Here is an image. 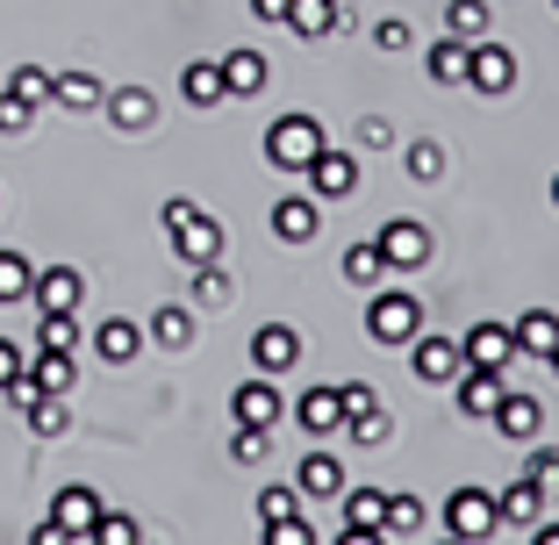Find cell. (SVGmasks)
I'll return each instance as SVG.
<instances>
[{"label": "cell", "mask_w": 559, "mask_h": 545, "mask_svg": "<svg viewBox=\"0 0 559 545\" xmlns=\"http://www.w3.org/2000/svg\"><path fill=\"white\" fill-rule=\"evenodd\" d=\"M165 237H173L180 265H209V259H223V223H215L201 201H187V194L165 201Z\"/></svg>", "instance_id": "cell-1"}, {"label": "cell", "mask_w": 559, "mask_h": 545, "mask_svg": "<svg viewBox=\"0 0 559 545\" xmlns=\"http://www.w3.org/2000/svg\"><path fill=\"white\" fill-rule=\"evenodd\" d=\"M323 144H330V137H323L316 116H280L273 130H265V166H273V173H309V158Z\"/></svg>", "instance_id": "cell-2"}, {"label": "cell", "mask_w": 559, "mask_h": 545, "mask_svg": "<svg viewBox=\"0 0 559 545\" xmlns=\"http://www.w3.org/2000/svg\"><path fill=\"white\" fill-rule=\"evenodd\" d=\"M424 331V301L402 295V287H373V309H366V337L373 345H409Z\"/></svg>", "instance_id": "cell-3"}, {"label": "cell", "mask_w": 559, "mask_h": 545, "mask_svg": "<svg viewBox=\"0 0 559 545\" xmlns=\"http://www.w3.org/2000/svg\"><path fill=\"white\" fill-rule=\"evenodd\" d=\"M495 524H502V502H495L488 488H452V502H444V531H452L460 545H480Z\"/></svg>", "instance_id": "cell-4"}, {"label": "cell", "mask_w": 559, "mask_h": 545, "mask_svg": "<svg viewBox=\"0 0 559 545\" xmlns=\"http://www.w3.org/2000/svg\"><path fill=\"white\" fill-rule=\"evenodd\" d=\"M380 259H388V273H424L430 265V230L416 223V215H395V223H380Z\"/></svg>", "instance_id": "cell-5"}, {"label": "cell", "mask_w": 559, "mask_h": 545, "mask_svg": "<svg viewBox=\"0 0 559 545\" xmlns=\"http://www.w3.org/2000/svg\"><path fill=\"white\" fill-rule=\"evenodd\" d=\"M466 86H474V94H510L516 86V50H502L495 36H474V50H466Z\"/></svg>", "instance_id": "cell-6"}, {"label": "cell", "mask_w": 559, "mask_h": 545, "mask_svg": "<svg viewBox=\"0 0 559 545\" xmlns=\"http://www.w3.org/2000/svg\"><path fill=\"white\" fill-rule=\"evenodd\" d=\"M301 180H309L316 201H345L352 187H359V158H352L345 144H323V151L309 158V173H301Z\"/></svg>", "instance_id": "cell-7"}, {"label": "cell", "mask_w": 559, "mask_h": 545, "mask_svg": "<svg viewBox=\"0 0 559 545\" xmlns=\"http://www.w3.org/2000/svg\"><path fill=\"white\" fill-rule=\"evenodd\" d=\"M230 416H237V424H259V430H273L280 416H287V402H280V388H273V374H251V380H237Z\"/></svg>", "instance_id": "cell-8"}, {"label": "cell", "mask_w": 559, "mask_h": 545, "mask_svg": "<svg viewBox=\"0 0 559 545\" xmlns=\"http://www.w3.org/2000/svg\"><path fill=\"white\" fill-rule=\"evenodd\" d=\"M345 538L352 545H373V538H388V496L380 488H345Z\"/></svg>", "instance_id": "cell-9"}, {"label": "cell", "mask_w": 559, "mask_h": 545, "mask_svg": "<svg viewBox=\"0 0 559 545\" xmlns=\"http://www.w3.org/2000/svg\"><path fill=\"white\" fill-rule=\"evenodd\" d=\"M502 388H510V380L495 374V366H460V380H452V402H460V416L474 424V416H495Z\"/></svg>", "instance_id": "cell-10"}, {"label": "cell", "mask_w": 559, "mask_h": 545, "mask_svg": "<svg viewBox=\"0 0 559 545\" xmlns=\"http://www.w3.org/2000/svg\"><path fill=\"white\" fill-rule=\"evenodd\" d=\"M460 359H466V366H495V374H510V366H516L510 323H474V331L460 337Z\"/></svg>", "instance_id": "cell-11"}, {"label": "cell", "mask_w": 559, "mask_h": 545, "mask_svg": "<svg viewBox=\"0 0 559 545\" xmlns=\"http://www.w3.org/2000/svg\"><path fill=\"white\" fill-rule=\"evenodd\" d=\"M409 359H416V380H430V388H452V380H460V366H466L452 337H430V331L409 337Z\"/></svg>", "instance_id": "cell-12"}, {"label": "cell", "mask_w": 559, "mask_h": 545, "mask_svg": "<svg viewBox=\"0 0 559 545\" xmlns=\"http://www.w3.org/2000/svg\"><path fill=\"white\" fill-rule=\"evenodd\" d=\"M50 524L66 531L72 545H86L94 524H100V496H94V488H58V496H50Z\"/></svg>", "instance_id": "cell-13"}, {"label": "cell", "mask_w": 559, "mask_h": 545, "mask_svg": "<svg viewBox=\"0 0 559 545\" xmlns=\"http://www.w3.org/2000/svg\"><path fill=\"white\" fill-rule=\"evenodd\" d=\"M316 230H323V201L316 194H280L273 201V237L280 245H309Z\"/></svg>", "instance_id": "cell-14"}, {"label": "cell", "mask_w": 559, "mask_h": 545, "mask_svg": "<svg viewBox=\"0 0 559 545\" xmlns=\"http://www.w3.org/2000/svg\"><path fill=\"white\" fill-rule=\"evenodd\" d=\"M488 424L502 430L510 446H531V438L545 430V410H538V395H516V388H502V402H495V416H488Z\"/></svg>", "instance_id": "cell-15"}, {"label": "cell", "mask_w": 559, "mask_h": 545, "mask_svg": "<svg viewBox=\"0 0 559 545\" xmlns=\"http://www.w3.org/2000/svg\"><path fill=\"white\" fill-rule=\"evenodd\" d=\"M251 366H259V374H287V366H301V331H295V323H259V337H251Z\"/></svg>", "instance_id": "cell-16"}, {"label": "cell", "mask_w": 559, "mask_h": 545, "mask_svg": "<svg viewBox=\"0 0 559 545\" xmlns=\"http://www.w3.org/2000/svg\"><path fill=\"white\" fill-rule=\"evenodd\" d=\"M100 116L116 122L122 137H136V130H151V122H158V100H151L144 86H108V94H100Z\"/></svg>", "instance_id": "cell-17"}, {"label": "cell", "mask_w": 559, "mask_h": 545, "mask_svg": "<svg viewBox=\"0 0 559 545\" xmlns=\"http://www.w3.org/2000/svg\"><path fill=\"white\" fill-rule=\"evenodd\" d=\"M29 295H36V309H80L86 301V273L80 265H44Z\"/></svg>", "instance_id": "cell-18"}, {"label": "cell", "mask_w": 559, "mask_h": 545, "mask_svg": "<svg viewBox=\"0 0 559 545\" xmlns=\"http://www.w3.org/2000/svg\"><path fill=\"white\" fill-rule=\"evenodd\" d=\"M510 337H516V359H552V345H559V316L552 309H524L510 323Z\"/></svg>", "instance_id": "cell-19"}, {"label": "cell", "mask_w": 559, "mask_h": 545, "mask_svg": "<svg viewBox=\"0 0 559 545\" xmlns=\"http://www.w3.org/2000/svg\"><path fill=\"white\" fill-rule=\"evenodd\" d=\"M295 416H301V430L330 438V430H345V395H337V388H301Z\"/></svg>", "instance_id": "cell-20"}, {"label": "cell", "mask_w": 559, "mask_h": 545, "mask_svg": "<svg viewBox=\"0 0 559 545\" xmlns=\"http://www.w3.org/2000/svg\"><path fill=\"white\" fill-rule=\"evenodd\" d=\"M180 94L187 108H215V100H230V80H223V58H194L180 72Z\"/></svg>", "instance_id": "cell-21"}, {"label": "cell", "mask_w": 559, "mask_h": 545, "mask_svg": "<svg viewBox=\"0 0 559 545\" xmlns=\"http://www.w3.org/2000/svg\"><path fill=\"white\" fill-rule=\"evenodd\" d=\"M495 502H502V524H524V531H531V524L545 517V481H538V474H516Z\"/></svg>", "instance_id": "cell-22"}, {"label": "cell", "mask_w": 559, "mask_h": 545, "mask_svg": "<svg viewBox=\"0 0 559 545\" xmlns=\"http://www.w3.org/2000/svg\"><path fill=\"white\" fill-rule=\"evenodd\" d=\"M295 488H301V502H337L345 496V466L330 460V452H309V460H301V474H295Z\"/></svg>", "instance_id": "cell-23"}, {"label": "cell", "mask_w": 559, "mask_h": 545, "mask_svg": "<svg viewBox=\"0 0 559 545\" xmlns=\"http://www.w3.org/2000/svg\"><path fill=\"white\" fill-rule=\"evenodd\" d=\"M194 331H201L194 301H165V309H151V337H158L165 352H187V345H194Z\"/></svg>", "instance_id": "cell-24"}, {"label": "cell", "mask_w": 559, "mask_h": 545, "mask_svg": "<svg viewBox=\"0 0 559 545\" xmlns=\"http://www.w3.org/2000/svg\"><path fill=\"white\" fill-rule=\"evenodd\" d=\"M36 352H72L80 359V309H36Z\"/></svg>", "instance_id": "cell-25"}, {"label": "cell", "mask_w": 559, "mask_h": 545, "mask_svg": "<svg viewBox=\"0 0 559 545\" xmlns=\"http://www.w3.org/2000/svg\"><path fill=\"white\" fill-rule=\"evenodd\" d=\"M94 352H100V359H108V366H130L136 352H144V331H136L130 316H108V323H100V331H94Z\"/></svg>", "instance_id": "cell-26"}, {"label": "cell", "mask_w": 559, "mask_h": 545, "mask_svg": "<svg viewBox=\"0 0 559 545\" xmlns=\"http://www.w3.org/2000/svg\"><path fill=\"white\" fill-rule=\"evenodd\" d=\"M466 50H474V44H466V36H452V29H444L438 44H430L424 72H430V80H438V86H466Z\"/></svg>", "instance_id": "cell-27"}, {"label": "cell", "mask_w": 559, "mask_h": 545, "mask_svg": "<svg viewBox=\"0 0 559 545\" xmlns=\"http://www.w3.org/2000/svg\"><path fill=\"white\" fill-rule=\"evenodd\" d=\"M100 94H108V86H100L94 72H58V80H50V100H58L66 116H86V108H100Z\"/></svg>", "instance_id": "cell-28"}, {"label": "cell", "mask_w": 559, "mask_h": 545, "mask_svg": "<svg viewBox=\"0 0 559 545\" xmlns=\"http://www.w3.org/2000/svg\"><path fill=\"white\" fill-rule=\"evenodd\" d=\"M223 80H230V94L237 100H251V94H265V50H230V58H223Z\"/></svg>", "instance_id": "cell-29"}, {"label": "cell", "mask_w": 559, "mask_h": 545, "mask_svg": "<svg viewBox=\"0 0 559 545\" xmlns=\"http://www.w3.org/2000/svg\"><path fill=\"white\" fill-rule=\"evenodd\" d=\"M280 22H287L295 36H309V44H316V36L337 29V0H287V15H280Z\"/></svg>", "instance_id": "cell-30"}, {"label": "cell", "mask_w": 559, "mask_h": 545, "mask_svg": "<svg viewBox=\"0 0 559 545\" xmlns=\"http://www.w3.org/2000/svg\"><path fill=\"white\" fill-rule=\"evenodd\" d=\"M337 273H345V287H366V295H373V287L388 281V259H380V245H345V265H337Z\"/></svg>", "instance_id": "cell-31"}, {"label": "cell", "mask_w": 559, "mask_h": 545, "mask_svg": "<svg viewBox=\"0 0 559 545\" xmlns=\"http://www.w3.org/2000/svg\"><path fill=\"white\" fill-rule=\"evenodd\" d=\"M22 424H29L36 438H66V424H72V402H66V395H36L29 410H22Z\"/></svg>", "instance_id": "cell-32"}, {"label": "cell", "mask_w": 559, "mask_h": 545, "mask_svg": "<svg viewBox=\"0 0 559 545\" xmlns=\"http://www.w3.org/2000/svg\"><path fill=\"white\" fill-rule=\"evenodd\" d=\"M36 388H44V395H72V374H80V359H72V352H36Z\"/></svg>", "instance_id": "cell-33"}, {"label": "cell", "mask_w": 559, "mask_h": 545, "mask_svg": "<svg viewBox=\"0 0 559 545\" xmlns=\"http://www.w3.org/2000/svg\"><path fill=\"white\" fill-rule=\"evenodd\" d=\"M444 29L474 44V36H488V29H495V8H488V0H452V8H444Z\"/></svg>", "instance_id": "cell-34"}, {"label": "cell", "mask_w": 559, "mask_h": 545, "mask_svg": "<svg viewBox=\"0 0 559 545\" xmlns=\"http://www.w3.org/2000/svg\"><path fill=\"white\" fill-rule=\"evenodd\" d=\"M29 287H36V265L22 251H0V309L8 301H29Z\"/></svg>", "instance_id": "cell-35"}, {"label": "cell", "mask_w": 559, "mask_h": 545, "mask_svg": "<svg viewBox=\"0 0 559 545\" xmlns=\"http://www.w3.org/2000/svg\"><path fill=\"white\" fill-rule=\"evenodd\" d=\"M424 524H430V510L416 496H388V538H424Z\"/></svg>", "instance_id": "cell-36"}, {"label": "cell", "mask_w": 559, "mask_h": 545, "mask_svg": "<svg viewBox=\"0 0 559 545\" xmlns=\"http://www.w3.org/2000/svg\"><path fill=\"white\" fill-rule=\"evenodd\" d=\"M402 173H409V180H424V187H430V180H444V151L430 144V137H416V144L402 151Z\"/></svg>", "instance_id": "cell-37"}, {"label": "cell", "mask_w": 559, "mask_h": 545, "mask_svg": "<svg viewBox=\"0 0 559 545\" xmlns=\"http://www.w3.org/2000/svg\"><path fill=\"white\" fill-rule=\"evenodd\" d=\"M223 301H230V273H223V265H194V309H223Z\"/></svg>", "instance_id": "cell-38"}, {"label": "cell", "mask_w": 559, "mask_h": 545, "mask_svg": "<svg viewBox=\"0 0 559 545\" xmlns=\"http://www.w3.org/2000/svg\"><path fill=\"white\" fill-rule=\"evenodd\" d=\"M259 517H265V524H287V517H301V488H295V481L265 488V496H259Z\"/></svg>", "instance_id": "cell-39"}, {"label": "cell", "mask_w": 559, "mask_h": 545, "mask_svg": "<svg viewBox=\"0 0 559 545\" xmlns=\"http://www.w3.org/2000/svg\"><path fill=\"white\" fill-rule=\"evenodd\" d=\"M36 108H44V100H29V94H15V86H8V94H0V130L22 137V130L36 122Z\"/></svg>", "instance_id": "cell-40"}, {"label": "cell", "mask_w": 559, "mask_h": 545, "mask_svg": "<svg viewBox=\"0 0 559 545\" xmlns=\"http://www.w3.org/2000/svg\"><path fill=\"white\" fill-rule=\"evenodd\" d=\"M265 446H273V430H259V424H237V438H230V460H237V466H259V460H265Z\"/></svg>", "instance_id": "cell-41"}, {"label": "cell", "mask_w": 559, "mask_h": 545, "mask_svg": "<svg viewBox=\"0 0 559 545\" xmlns=\"http://www.w3.org/2000/svg\"><path fill=\"white\" fill-rule=\"evenodd\" d=\"M144 531H136V517H108L100 510V524H94V545H136Z\"/></svg>", "instance_id": "cell-42"}, {"label": "cell", "mask_w": 559, "mask_h": 545, "mask_svg": "<svg viewBox=\"0 0 559 545\" xmlns=\"http://www.w3.org/2000/svg\"><path fill=\"white\" fill-rule=\"evenodd\" d=\"M373 44H380V50H409V44H416V29H409L402 15H380V22H373Z\"/></svg>", "instance_id": "cell-43"}, {"label": "cell", "mask_w": 559, "mask_h": 545, "mask_svg": "<svg viewBox=\"0 0 559 545\" xmlns=\"http://www.w3.org/2000/svg\"><path fill=\"white\" fill-rule=\"evenodd\" d=\"M8 86H15V94H29V100H50V72L44 66H15V72H8Z\"/></svg>", "instance_id": "cell-44"}, {"label": "cell", "mask_w": 559, "mask_h": 545, "mask_svg": "<svg viewBox=\"0 0 559 545\" xmlns=\"http://www.w3.org/2000/svg\"><path fill=\"white\" fill-rule=\"evenodd\" d=\"M352 438H359V446H388V430H395V424H388V416H380V410H366V416H352Z\"/></svg>", "instance_id": "cell-45"}, {"label": "cell", "mask_w": 559, "mask_h": 545, "mask_svg": "<svg viewBox=\"0 0 559 545\" xmlns=\"http://www.w3.org/2000/svg\"><path fill=\"white\" fill-rule=\"evenodd\" d=\"M337 395H345V424H352V416H366V410H380L373 380H345V388H337Z\"/></svg>", "instance_id": "cell-46"}, {"label": "cell", "mask_w": 559, "mask_h": 545, "mask_svg": "<svg viewBox=\"0 0 559 545\" xmlns=\"http://www.w3.org/2000/svg\"><path fill=\"white\" fill-rule=\"evenodd\" d=\"M265 545H316L309 517H287V524H265Z\"/></svg>", "instance_id": "cell-47"}, {"label": "cell", "mask_w": 559, "mask_h": 545, "mask_svg": "<svg viewBox=\"0 0 559 545\" xmlns=\"http://www.w3.org/2000/svg\"><path fill=\"white\" fill-rule=\"evenodd\" d=\"M388 144H395V122H388V116H366L359 122V151H388Z\"/></svg>", "instance_id": "cell-48"}, {"label": "cell", "mask_w": 559, "mask_h": 545, "mask_svg": "<svg viewBox=\"0 0 559 545\" xmlns=\"http://www.w3.org/2000/svg\"><path fill=\"white\" fill-rule=\"evenodd\" d=\"M524 474H538V481H545V496H552V488H559V452H538V446H531Z\"/></svg>", "instance_id": "cell-49"}, {"label": "cell", "mask_w": 559, "mask_h": 545, "mask_svg": "<svg viewBox=\"0 0 559 545\" xmlns=\"http://www.w3.org/2000/svg\"><path fill=\"white\" fill-rule=\"evenodd\" d=\"M22 374V352H15V337H0V388Z\"/></svg>", "instance_id": "cell-50"}, {"label": "cell", "mask_w": 559, "mask_h": 545, "mask_svg": "<svg viewBox=\"0 0 559 545\" xmlns=\"http://www.w3.org/2000/svg\"><path fill=\"white\" fill-rule=\"evenodd\" d=\"M251 15H259V22H280V15H287V0H251Z\"/></svg>", "instance_id": "cell-51"}, {"label": "cell", "mask_w": 559, "mask_h": 545, "mask_svg": "<svg viewBox=\"0 0 559 545\" xmlns=\"http://www.w3.org/2000/svg\"><path fill=\"white\" fill-rule=\"evenodd\" d=\"M545 366H552V374H559V345H552V359H545Z\"/></svg>", "instance_id": "cell-52"}, {"label": "cell", "mask_w": 559, "mask_h": 545, "mask_svg": "<svg viewBox=\"0 0 559 545\" xmlns=\"http://www.w3.org/2000/svg\"><path fill=\"white\" fill-rule=\"evenodd\" d=\"M552 201H559V173H552Z\"/></svg>", "instance_id": "cell-53"}, {"label": "cell", "mask_w": 559, "mask_h": 545, "mask_svg": "<svg viewBox=\"0 0 559 545\" xmlns=\"http://www.w3.org/2000/svg\"><path fill=\"white\" fill-rule=\"evenodd\" d=\"M552 8H559V0H552Z\"/></svg>", "instance_id": "cell-54"}]
</instances>
